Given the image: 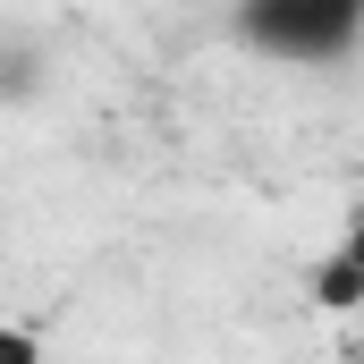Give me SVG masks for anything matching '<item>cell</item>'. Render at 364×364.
<instances>
[{
  "mask_svg": "<svg viewBox=\"0 0 364 364\" xmlns=\"http://www.w3.org/2000/svg\"><path fill=\"white\" fill-rule=\"evenodd\" d=\"M237 34L272 60L296 68H322V60H348L364 34V0H246L237 9Z\"/></svg>",
  "mask_w": 364,
  "mask_h": 364,
  "instance_id": "1",
  "label": "cell"
},
{
  "mask_svg": "<svg viewBox=\"0 0 364 364\" xmlns=\"http://www.w3.org/2000/svg\"><path fill=\"white\" fill-rule=\"evenodd\" d=\"M322 305H356V255H339L322 272Z\"/></svg>",
  "mask_w": 364,
  "mask_h": 364,
  "instance_id": "2",
  "label": "cell"
},
{
  "mask_svg": "<svg viewBox=\"0 0 364 364\" xmlns=\"http://www.w3.org/2000/svg\"><path fill=\"white\" fill-rule=\"evenodd\" d=\"M0 356H34V331H0Z\"/></svg>",
  "mask_w": 364,
  "mask_h": 364,
  "instance_id": "3",
  "label": "cell"
}]
</instances>
